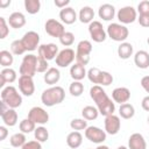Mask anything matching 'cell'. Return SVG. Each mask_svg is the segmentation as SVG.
<instances>
[{
    "instance_id": "9a60e30c",
    "label": "cell",
    "mask_w": 149,
    "mask_h": 149,
    "mask_svg": "<svg viewBox=\"0 0 149 149\" xmlns=\"http://www.w3.org/2000/svg\"><path fill=\"white\" fill-rule=\"evenodd\" d=\"M38 56L44 58L45 61H51L58 55V47L55 43H47V44H41L37 49Z\"/></svg>"
},
{
    "instance_id": "ee69618b",
    "label": "cell",
    "mask_w": 149,
    "mask_h": 149,
    "mask_svg": "<svg viewBox=\"0 0 149 149\" xmlns=\"http://www.w3.org/2000/svg\"><path fill=\"white\" fill-rule=\"evenodd\" d=\"M139 15H149V0H143L137 5Z\"/></svg>"
},
{
    "instance_id": "7dc6e473",
    "label": "cell",
    "mask_w": 149,
    "mask_h": 149,
    "mask_svg": "<svg viewBox=\"0 0 149 149\" xmlns=\"http://www.w3.org/2000/svg\"><path fill=\"white\" fill-rule=\"evenodd\" d=\"M141 86H142V88L147 93H149V76L142 77V79H141Z\"/></svg>"
},
{
    "instance_id": "d4e9b609",
    "label": "cell",
    "mask_w": 149,
    "mask_h": 149,
    "mask_svg": "<svg viewBox=\"0 0 149 149\" xmlns=\"http://www.w3.org/2000/svg\"><path fill=\"white\" fill-rule=\"evenodd\" d=\"M70 76L73 80L80 81L81 79H84L87 76V72L85 70V66L78 63H74L73 65H71L70 68Z\"/></svg>"
},
{
    "instance_id": "f5cc1de1",
    "label": "cell",
    "mask_w": 149,
    "mask_h": 149,
    "mask_svg": "<svg viewBox=\"0 0 149 149\" xmlns=\"http://www.w3.org/2000/svg\"><path fill=\"white\" fill-rule=\"evenodd\" d=\"M95 149H109V148H108L107 146H104V144H99V146H98Z\"/></svg>"
},
{
    "instance_id": "74e56055",
    "label": "cell",
    "mask_w": 149,
    "mask_h": 149,
    "mask_svg": "<svg viewBox=\"0 0 149 149\" xmlns=\"http://www.w3.org/2000/svg\"><path fill=\"white\" fill-rule=\"evenodd\" d=\"M34 135H35V139H36L38 142H41V143L47 142L48 139H49V132H48V129H47L45 127H43V126L36 127V129L34 130Z\"/></svg>"
},
{
    "instance_id": "e575fe53",
    "label": "cell",
    "mask_w": 149,
    "mask_h": 149,
    "mask_svg": "<svg viewBox=\"0 0 149 149\" xmlns=\"http://www.w3.org/2000/svg\"><path fill=\"white\" fill-rule=\"evenodd\" d=\"M14 62V57L13 54L9 52L8 50H1L0 51V64L1 66L5 68H9Z\"/></svg>"
},
{
    "instance_id": "816d5d0a",
    "label": "cell",
    "mask_w": 149,
    "mask_h": 149,
    "mask_svg": "<svg viewBox=\"0 0 149 149\" xmlns=\"http://www.w3.org/2000/svg\"><path fill=\"white\" fill-rule=\"evenodd\" d=\"M9 5H10V0H7V1H0V7H2V8L7 7V6H9Z\"/></svg>"
},
{
    "instance_id": "8d00e7d4",
    "label": "cell",
    "mask_w": 149,
    "mask_h": 149,
    "mask_svg": "<svg viewBox=\"0 0 149 149\" xmlns=\"http://www.w3.org/2000/svg\"><path fill=\"white\" fill-rule=\"evenodd\" d=\"M69 92L73 97H80L84 92V84L81 81L73 80L69 86Z\"/></svg>"
},
{
    "instance_id": "d6a6232c",
    "label": "cell",
    "mask_w": 149,
    "mask_h": 149,
    "mask_svg": "<svg viewBox=\"0 0 149 149\" xmlns=\"http://www.w3.org/2000/svg\"><path fill=\"white\" fill-rule=\"evenodd\" d=\"M27 142L26 139V134L23 133H15L10 136L9 139V143L13 148H22Z\"/></svg>"
},
{
    "instance_id": "f6af8a7d",
    "label": "cell",
    "mask_w": 149,
    "mask_h": 149,
    "mask_svg": "<svg viewBox=\"0 0 149 149\" xmlns=\"http://www.w3.org/2000/svg\"><path fill=\"white\" fill-rule=\"evenodd\" d=\"M21 149H42V144L37 140H33V141L26 142V144Z\"/></svg>"
},
{
    "instance_id": "484cf974",
    "label": "cell",
    "mask_w": 149,
    "mask_h": 149,
    "mask_svg": "<svg viewBox=\"0 0 149 149\" xmlns=\"http://www.w3.org/2000/svg\"><path fill=\"white\" fill-rule=\"evenodd\" d=\"M83 143V135L80 134V132L73 130L71 133L68 134L66 136V144L72 148V149H77L78 147H80Z\"/></svg>"
},
{
    "instance_id": "e0dca14e",
    "label": "cell",
    "mask_w": 149,
    "mask_h": 149,
    "mask_svg": "<svg viewBox=\"0 0 149 149\" xmlns=\"http://www.w3.org/2000/svg\"><path fill=\"white\" fill-rule=\"evenodd\" d=\"M19 90L26 97L33 95L34 92H35V84H34L33 77L20 76V78H19Z\"/></svg>"
},
{
    "instance_id": "9c48e42d",
    "label": "cell",
    "mask_w": 149,
    "mask_h": 149,
    "mask_svg": "<svg viewBox=\"0 0 149 149\" xmlns=\"http://www.w3.org/2000/svg\"><path fill=\"white\" fill-rule=\"evenodd\" d=\"M22 47L26 51H34L40 47V35L36 31H27L21 38Z\"/></svg>"
},
{
    "instance_id": "cb8c5ba5",
    "label": "cell",
    "mask_w": 149,
    "mask_h": 149,
    "mask_svg": "<svg viewBox=\"0 0 149 149\" xmlns=\"http://www.w3.org/2000/svg\"><path fill=\"white\" fill-rule=\"evenodd\" d=\"M134 63L140 69L149 68V54L146 50H139L134 55Z\"/></svg>"
},
{
    "instance_id": "d590c367",
    "label": "cell",
    "mask_w": 149,
    "mask_h": 149,
    "mask_svg": "<svg viewBox=\"0 0 149 149\" xmlns=\"http://www.w3.org/2000/svg\"><path fill=\"white\" fill-rule=\"evenodd\" d=\"M24 8L29 14H36L41 9L40 0H24Z\"/></svg>"
},
{
    "instance_id": "8992f818",
    "label": "cell",
    "mask_w": 149,
    "mask_h": 149,
    "mask_svg": "<svg viewBox=\"0 0 149 149\" xmlns=\"http://www.w3.org/2000/svg\"><path fill=\"white\" fill-rule=\"evenodd\" d=\"M37 56L33 54H28L23 56V59L20 65V74L34 77L37 72Z\"/></svg>"
},
{
    "instance_id": "277c9868",
    "label": "cell",
    "mask_w": 149,
    "mask_h": 149,
    "mask_svg": "<svg viewBox=\"0 0 149 149\" xmlns=\"http://www.w3.org/2000/svg\"><path fill=\"white\" fill-rule=\"evenodd\" d=\"M87 78L91 83L99 86H108L113 83V76L107 71H101L98 68H91L87 71Z\"/></svg>"
},
{
    "instance_id": "8fae6325",
    "label": "cell",
    "mask_w": 149,
    "mask_h": 149,
    "mask_svg": "<svg viewBox=\"0 0 149 149\" xmlns=\"http://www.w3.org/2000/svg\"><path fill=\"white\" fill-rule=\"evenodd\" d=\"M76 58V52L71 48H65L61 50L56 57V65L59 68H66L72 64Z\"/></svg>"
},
{
    "instance_id": "60d3db41",
    "label": "cell",
    "mask_w": 149,
    "mask_h": 149,
    "mask_svg": "<svg viewBox=\"0 0 149 149\" xmlns=\"http://www.w3.org/2000/svg\"><path fill=\"white\" fill-rule=\"evenodd\" d=\"M10 51L13 55H23L26 52L24 48L22 47V43H21V40H15L12 42L10 44Z\"/></svg>"
},
{
    "instance_id": "f35d334b",
    "label": "cell",
    "mask_w": 149,
    "mask_h": 149,
    "mask_svg": "<svg viewBox=\"0 0 149 149\" xmlns=\"http://www.w3.org/2000/svg\"><path fill=\"white\" fill-rule=\"evenodd\" d=\"M70 127L73 130L79 132V130H85L88 126H87V121L85 119H73L70 122Z\"/></svg>"
},
{
    "instance_id": "ab89813d",
    "label": "cell",
    "mask_w": 149,
    "mask_h": 149,
    "mask_svg": "<svg viewBox=\"0 0 149 149\" xmlns=\"http://www.w3.org/2000/svg\"><path fill=\"white\" fill-rule=\"evenodd\" d=\"M59 42H61V44L64 45V47H70V45H72L73 42H74V35H73V33H71V31H65V33L59 37Z\"/></svg>"
},
{
    "instance_id": "836d02e7",
    "label": "cell",
    "mask_w": 149,
    "mask_h": 149,
    "mask_svg": "<svg viewBox=\"0 0 149 149\" xmlns=\"http://www.w3.org/2000/svg\"><path fill=\"white\" fill-rule=\"evenodd\" d=\"M19 128H20L21 133L29 134V133H31V132H34L36 129V123L33 120H30L29 118H26V119H23V120L20 121Z\"/></svg>"
},
{
    "instance_id": "2e32d148",
    "label": "cell",
    "mask_w": 149,
    "mask_h": 149,
    "mask_svg": "<svg viewBox=\"0 0 149 149\" xmlns=\"http://www.w3.org/2000/svg\"><path fill=\"white\" fill-rule=\"evenodd\" d=\"M105 132L109 135H115L119 133L120 128H121V121H120V118L115 114H112V115H108V116H105Z\"/></svg>"
},
{
    "instance_id": "9f6ffc18",
    "label": "cell",
    "mask_w": 149,
    "mask_h": 149,
    "mask_svg": "<svg viewBox=\"0 0 149 149\" xmlns=\"http://www.w3.org/2000/svg\"><path fill=\"white\" fill-rule=\"evenodd\" d=\"M148 123H149V116H148Z\"/></svg>"
},
{
    "instance_id": "3957f363",
    "label": "cell",
    "mask_w": 149,
    "mask_h": 149,
    "mask_svg": "<svg viewBox=\"0 0 149 149\" xmlns=\"http://www.w3.org/2000/svg\"><path fill=\"white\" fill-rule=\"evenodd\" d=\"M1 101L5 102L9 108H17L22 104V97L17 92L16 87L8 85L1 90Z\"/></svg>"
},
{
    "instance_id": "bcb514c9",
    "label": "cell",
    "mask_w": 149,
    "mask_h": 149,
    "mask_svg": "<svg viewBox=\"0 0 149 149\" xmlns=\"http://www.w3.org/2000/svg\"><path fill=\"white\" fill-rule=\"evenodd\" d=\"M137 21L140 23V26L148 28L149 27V15H139L137 16Z\"/></svg>"
},
{
    "instance_id": "db71d44e",
    "label": "cell",
    "mask_w": 149,
    "mask_h": 149,
    "mask_svg": "<svg viewBox=\"0 0 149 149\" xmlns=\"http://www.w3.org/2000/svg\"><path fill=\"white\" fill-rule=\"evenodd\" d=\"M116 149H128L127 147H125V146H120V147H118Z\"/></svg>"
},
{
    "instance_id": "5b68a950",
    "label": "cell",
    "mask_w": 149,
    "mask_h": 149,
    "mask_svg": "<svg viewBox=\"0 0 149 149\" xmlns=\"http://www.w3.org/2000/svg\"><path fill=\"white\" fill-rule=\"evenodd\" d=\"M107 35L109 38H112L115 42H125L126 38L129 35V30L126 26L121 24V23H109L106 30Z\"/></svg>"
},
{
    "instance_id": "7bdbcfd3",
    "label": "cell",
    "mask_w": 149,
    "mask_h": 149,
    "mask_svg": "<svg viewBox=\"0 0 149 149\" xmlns=\"http://www.w3.org/2000/svg\"><path fill=\"white\" fill-rule=\"evenodd\" d=\"M37 72H47L49 70V64H48V61H45L44 58L37 56Z\"/></svg>"
},
{
    "instance_id": "f546056e",
    "label": "cell",
    "mask_w": 149,
    "mask_h": 149,
    "mask_svg": "<svg viewBox=\"0 0 149 149\" xmlns=\"http://www.w3.org/2000/svg\"><path fill=\"white\" fill-rule=\"evenodd\" d=\"M133 45L128 42H122L119 47H118V55L121 59H128L132 55H133Z\"/></svg>"
},
{
    "instance_id": "5bb4252c",
    "label": "cell",
    "mask_w": 149,
    "mask_h": 149,
    "mask_svg": "<svg viewBox=\"0 0 149 149\" xmlns=\"http://www.w3.org/2000/svg\"><path fill=\"white\" fill-rule=\"evenodd\" d=\"M106 132L95 126H90L85 129V137L97 144H101L106 140Z\"/></svg>"
},
{
    "instance_id": "7a4b0ae2",
    "label": "cell",
    "mask_w": 149,
    "mask_h": 149,
    "mask_svg": "<svg viewBox=\"0 0 149 149\" xmlns=\"http://www.w3.org/2000/svg\"><path fill=\"white\" fill-rule=\"evenodd\" d=\"M65 99V91L62 86H51L47 90H44L41 94V101L47 107H52L55 105H58L63 102Z\"/></svg>"
},
{
    "instance_id": "44dd1931",
    "label": "cell",
    "mask_w": 149,
    "mask_h": 149,
    "mask_svg": "<svg viewBox=\"0 0 149 149\" xmlns=\"http://www.w3.org/2000/svg\"><path fill=\"white\" fill-rule=\"evenodd\" d=\"M8 24L14 29H20L26 24V16L21 12H13L8 17Z\"/></svg>"
},
{
    "instance_id": "83f0119b",
    "label": "cell",
    "mask_w": 149,
    "mask_h": 149,
    "mask_svg": "<svg viewBox=\"0 0 149 149\" xmlns=\"http://www.w3.org/2000/svg\"><path fill=\"white\" fill-rule=\"evenodd\" d=\"M1 119L7 127H13L17 123V113L14 108H8L6 112L1 113Z\"/></svg>"
},
{
    "instance_id": "f1b7e54d",
    "label": "cell",
    "mask_w": 149,
    "mask_h": 149,
    "mask_svg": "<svg viewBox=\"0 0 149 149\" xmlns=\"http://www.w3.org/2000/svg\"><path fill=\"white\" fill-rule=\"evenodd\" d=\"M78 19L81 23H91L92 21H94V10L90 7V6H84L80 8L79 14H78Z\"/></svg>"
},
{
    "instance_id": "f907efd6",
    "label": "cell",
    "mask_w": 149,
    "mask_h": 149,
    "mask_svg": "<svg viewBox=\"0 0 149 149\" xmlns=\"http://www.w3.org/2000/svg\"><path fill=\"white\" fill-rule=\"evenodd\" d=\"M8 135V130L5 126H0V141H3Z\"/></svg>"
},
{
    "instance_id": "52a82bcc",
    "label": "cell",
    "mask_w": 149,
    "mask_h": 149,
    "mask_svg": "<svg viewBox=\"0 0 149 149\" xmlns=\"http://www.w3.org/2000/svg\"><path fill=\"white\" fill-rule=\"evenodd\" d=\"M92 52V43L87 40H83L77 44L76 49V61L78 64L87 65L90 62V55Z\"/></svg>"
},
{
    "instance_id": "681fc988",
    "label": "cell",
    "mask_w": 149,
    "mask_h": 149,
    "mask_svg": "<svg viewBox=\"0 0 149 149\" xmlns=\"http://www.w3.org/2000/svg\"><path fill=\"white\" fill-rule=\"evenodd\" d=\"M141 106H142V108H143L144 111L149 112V95H146V97L142 99V101H141Z\"/></svg>"
},
{
    "instance_id": "ffe728a7",
    "label": "cell",
    "mask_w": 149,
    "mask_h": 149,
    "mask_svg": "<svg viewBox=\"0 0 149 149\" xmlns=\"http://www.w3.org/2000/svg\"><path fill=\"white\" fill-rule=\"evenodd\" d=\"M59 19L65 24H72L77 21V13L72 7H65L59 10Z\"/></svg>"
},
{
    "instance_id": "c3c4849f",
    "label": "cell",
    "mask_w": 149,
    "mask_h": 149,
    "mask_svg": "<svg viewBox=\"0 0 149 149\" xmlns=\"http://www.w3.org/2000/svg\"><path fill=\"white\" fill-rule=\"evenodd\" d=\"M54 3H55L56 7L63 9V8H65V7H69L68 5L70 3V0H55Z\"/></svg>"
},
{
    "instance_id": "b9f144b4",
    "label": "cell",
    "mask_w": 149,
    "mask_h": 149,
    "mask_svg": "<svg viewBox=\"0 0 149 149\" xmlns=\"http://www.w3.org/2000/svg\"><path fill=\"white\" fill-rule=\"evenodd\" d=\"M9 34V28H8V24L6 22V19L3 16L0 17V38L3 40L7 37V35Z\"/></svg>"
},
{
    "instance_id": "6da1fadb",
    "label": "cell",
    "mask_w": 149,
    "mask_h": 149,
    "mask_svg": "<svg viewBox=\"0 0 149 149\" xmlns=\"http://www.w3.org/2000/svg\"><path fill=\"white\" fill-rule=\"evenodd\" d=\"M90 97L94 101L95 107L99 111V114L104 116H108L114 114L115 111V102L112 101V99L107 95L102 86L93 85L90 88Z\"/></svg>"
},
{
    "instance_id": "4fadbf2b",
    "label": "cell",
    "mask_w": 149,
    "mask_h": 149,
    "mask_svg": "<svg viewBox=\"0 0 149 149\" xmlns=\"http://www.w3.org/2000/svg\"><path fill=\"white\" fill-rule=\"evenodd\" d=\"M28 118L30 120H33L36 125H41V126L48 123V121H49L48 112L40 106H35V107L30 108V111L28 112Z\"/></svg>"
},
{
    "instance_id": "ba28073f",
    "label": "cell",
    "mask_w": 149,
    "mask_h": 149,
    "mask_svg": "<svg viewBox=\"0 0 149 149\" xmlns=\"http://www.w3.org/2000/svg\"><path fill=\"white\" fill-rule=\"evenodd\" d=\"M116 17L121 22V24H129L137 20V10L132 6H125L118 10Z\"/></svg>"
},
{
    "instance_id": "11a10c76",
    "label": "cell",
    "mask_w": 149,
    "mask_h": 149,
    "mask_svg": "<svg viewBox=\"0 0 149 149\" xmlns=\"http://www.w3.org/2000/svg\"><path fill=\"white\" fill-rule=\"evenodd\" d=\"M147 43H148V45H149V37L147 38Z\"/></svg>"
},
{
    "instance_id": "4316f807",
    "label": "cell",
    "mask_w": 149,
    "mask_h": 149,
    "mask_svg": "<svg viewBox=\"0 0 149 149\" xmlns=\"http://www.w3.org/2000/svg\"><path fill=\"white\" fill-rule=\"evenodd\" d=\"M44 81L48 84V85H51L54 86L55 84H57L61 79V72L57 68H49V70L44 73V77H43Z\"/></svg>"
},
{
    "instance_id": "d6986e66",
    "label": "cell",
    "mask_w": 149,
    "mask_h": 149,
    "mask_svg": "<svg viewBox=\"0 0 149 149\" xmlns=\"http://www.w3.org/2000/svg\"><path fill=\"white\" fill-rule=\"evenodd\" d=\"M128 149H147V142L142 134L134 133L128 139Z\"/></svg>"
},
{
    "instance_id": "30bf717a",
    "label": "cell",
    "mask_w": 149,
    "mask_h": 149,
    "mask_svg": "<svg viewBox=\"0 0 149 149\" xmlns=\"http://www.w3.org/2000/svg\"><path fill=\"white\" fill-rule=\"evenodd\" d=\"M88 33H90L91 38L97 43L104 42L107 37V33L104 29L100 21H92L88 24Z\"/></svg>"
},
{
    "instance_id": "4dcf8cb0",
    "label": "cell",
    "mask_w": 149,
    "mask_h": 149,
    "mask_svg": "<svg viewBox=\"0 0 149 149\" xmlns=\"http://www.w3.org/2000/svg\"><path fill=\"white\" fill-rule=\"evenodd\" d=\"M119 115L122 118V119H132L134 115H135V108L132 104L129 102H126V104H122L120 105L119 107Z\"/></svg>"
},
{
    "instance_id": "6f0895ef",
    "label": "cell",
    "mask_w": 149,
    "mask_h": 149,
    "mask_svg": "<svg viewBox=\"0 0 149 149\" xmlns=\"http://www.w3.org/2000/svg\"><path fill=\"white\" fill-rule=\"evenodd\" d=\"M2 149H9V148H2Z\"/></svg>"
},
{
    "instance_id": "603a6c76",
    "label": "cell",
    "mask_w": 149,
    "mask_h": 149,
    "mask_svg": "<svg viewBox=\"0 0 149 149\" xmlns=\"http://www.w3.org/2000/svg\"><path fill=\"white\" fill-rule=\"evenodd\" d=\"M98 15L105 21H111L115 15V8L111 3H104L98 9Z\"/></svg>"
},
{
    "instance_id": "680465c9",
    "label": "cell",
    "mask_w": 149,
    "mask_h": 149,
    "mask_svg": "<svg viewBox=\"0 0 149 149\" xmlns=\"http://www.w3.org/2000/svg\"><path fill=\"white\" fill-rule=\"evenodd\" d=\"M88 149H91V148H88Z\"/></svg>"
},
{
    "instance_id": "1f68e13d",
    "label": "cell",
    "mask_w": 149,
    "mask_h": 149,
    "mask_svg": "<svg viewBox=\"0 0 149 149\" xmlns=\"http://www.w3.org/2000/svg\"><path fill=\"white\" fill-rule=\"evenodd\" d=\"M81 115H83V119H85L86 121H92L98 118L99 111L94 106H85L81 109Z\"/></svg>"
},
{
    "instance_id": "ac0fdd59",
    "label": "cell",
    "mask_w": 149,
    "mask_h": 149,
    "mask_svg": "<svg viewBox=\"0 0 149 149\" xmlns=\"http://www.w3.org/2000/svg\"><path fill=\"white\" fill-rule=\"evenodd\" d=\"M112 99L114 102H118L120 105L126 104L130 99V91L127 87H116L112 92Z\"/></svg>"
},
{
    "instance_id": "7c38bea8",
    "label": "cell",
    "mask_w": 149,
    "mask_h": 149,
    "mask_svg": "<svg viewBox=\"0 0 149 149\" xmlns=\"http://www.w3.org/2000/svg\"><path fill=\"white\" fill-rule=\"evenodd\" d=\"M44 29L48 35H50L51 37H57V38H59L65 33V28H64L63 23L55 19L47 20V22L44 24Z\"/></svg>"
},
{
    "instance_id": "7402d4cb",
    "label": "cell",
    "mask_w": 149,
    "mask_h": 149,
    "mask_svg": "<svg viewBox=\"0 0 149 149\" xmlns=\"http://www.w3.org/2000/svg\"><path fill=\"white\" fill-rule=\"evenodd\" d=\"M0 86L3 87L6 84L14 83L16 80V72L12 68H5L0 72Z\"/></svg>"
}]
</instances>
